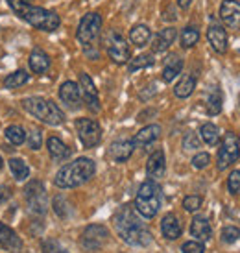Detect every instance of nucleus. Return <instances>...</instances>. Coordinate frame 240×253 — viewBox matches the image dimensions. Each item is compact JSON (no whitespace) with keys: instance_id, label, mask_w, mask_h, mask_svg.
Listing matches in <instances>:
<instances>
[{"instance_id":"obj_1","label":"nucleus","mask_w":240,"mask_h":253,"mask_svg":"<svg viewBox=\"0 0 240 253\" xmlns=\"http://www.w3.org/2000/svg\"><path fill=\"white\" fill-rule=\"evenodd\" d=\"M115 229L120 239L131 246H148L152 242V233L141 222L135 205L120 207V211L115 214Z\"/></svg>"},{"instance_id":"obj_2","label":"nucleus","mask_w":240,"mask_h":253,"mask_svg":"<svg viewBox=\"0 0 240 253\" xmlns=\"http://www.w3.org/2000/svg\"><path fill=\"white\" fill-rule=\"evenodd\" d=\"M9 7L15 11L17 17H21L22 21H26L37 30H44V32H54L59 28V17L54 11H48L44 7L32 6L24 0H7Z\"/></svg>"},{"instance_id":"obj_3","label":"nucleus","mask_w":240,"mask_h":253,"mask_svg":"<svg viewBox=\"0 0 240 253\" xmlns=\"http://www.w3.org/2000/svg\"><path fill=\"white\" fill-rule=\"evenodd\" d=\"M96 172V165L87 159V157H80L76 161L65 165L63 169L56 174V183L59 189H74L81 183L89 181Z\"/></svg>"},{"instance_id":"obj_4","label":"nucleus","mask_w":240,"mask_h":253,"mask_svg":"<svg viewBox=\"0 0 240 253\" xmlns=\"http://www.w3.org/2000/svg\"><path fill=\"white\" fill-rule=\"evenodd\" d=\"M22 107L32 115L36 117L37 120H41L48 126H59L63 124L65 115L59 107L52 102V100H46L42 96H30V98L22 100Z\"/></svg>"},{"instance_id":"obj_5","label":"nucleus","mask_w":240,"mask_h":253,"mask_svg":"<svg viewBox=\"0 0 240 253\" xmlns=\"http://www.w3.org/2000/svg\"><path fill=\"white\" fill-rule=\"evenodd\" d=\"M161 207V189L154 179H148L141 185L135 198V209L144 218H154Z\"/></svg>"},{"instance_id":"obj_6","label":"nucleus","mask_w":240,"mask_h":253,"mask_svg":"<svg viewBox=\"0 0 240 253\" xmlns=\"http://www.w3.org/2000/svg\"><path fill=\"white\" fill-rule=\"evenodd\" d=\"M240 155V139L233 131H227L220 142V150L216 155V167L218 170H226L233 165Z\"/></svg>"},{"instance_id":"obj_7","label":"nucleus","mask_w":240,"mask_h":253,"mask_svg":"<svg viewBox=\"0 0 240 253\" xmlns=\"http://www.w3.org/2000/svg\"><path fill=\"white\" fill-rule=\"evenodd\" d=\"M100 30H102V17L98 13H87L80 21L76 37L85 48H89V46H94V42L98 41Z\"/></svg>"},{"instance_id":"obj_8","label":"nucleus","mask_w":240,"mask_h":253,"mask_svg":"<svg viewBox=\"0 0 240 253\" xmlns=\"http://www.w3.org/2000/svg\"><path fill=\"white\" fill-rule=\"evenodd\" d=\"M24 196L28 202V207L32 212L37 214H44L48 209V196H46V190L42 187L41 181H32L26 185L24 189Z\"/></svg>"},{"instance_id":"obj_9","label":"nucleus","mask_w":240,"mask_h":253,"mask_svg":"<svg viewBox=\"0 0 240 253\" xmlns=\"http://www.w3.org/2000/svg\"><path fill=\"white\" fill-rule=\"evenodd\" d=\"M76 131H78L80 141L85 148H94L102 141V127L96 120L92 119L76 120Z\"/></svg>"},{"instance_id":"obj_10","label":"nucleus","mask_w":240,"mask_h":253,"mask_svg":"<svg viewBox=\"0 0 240 253\" xmlns=\"http://www.w3.org/2000/svg\"><path fill=\"white\" fill-rule=\"evenodd\" d=\"M107 240H109V231H107L104 225H89L87 229L83 231L81 235V246L87 250V252H96L100 248L106 244Z\"/></svg>"},{"instance_id":"obj_11","label":"nucleus","mask_w":240,"mask_h":253,"mask_svg":"<svg viewBox=\"0 0 240 253\" xmlns=\"http://www.w3.org/2000/svg\"><path fill=\"white\" fill-rule=\"evenodd\" d=\"M107 54L113 59L117 65H124L129 61V44L126 42V39L120 36L119 32H113L109 36V41H107Z\"/></svg>"},{"instance_id":"obj_12","label":"nucleus","mask_w":240,"mask_h":253,"mask_svg":"<svg viewBox=\"0 0 240 253\" xmlns=\"http://www.w3.org/2000/svg\"><path fill=\"white\" fill-rule=\"evenodd\" d=\"M78 87H80V94H81L83 102L87 104V107H89L92 113H98L100 111L98 91H96L94 82L91 80V76H89V74H85V72H81V74H80V85Z\"/></svg>"},{"instance_id":"obj_13","label":"nucleus","mask_w":240,"mask_h":253,"mask_svg":"<svg viewBox=\"0 0 240 253\" xmlns=\"http://www.w3.org/2000/svg\"><path fill=\"white\" fill-rule=\"evenodd\" d=\"M220 19L233 30L240 28V4L237 0H224L220 6Z\"/></svg>"},{"instance_id":"obj_14","label":"nucleus","mask_w":240,"mask_h":253,"mask_svg":"<svg viewBox=\"0 0 240 253\" xmlns=\"http://www.w3.org/2000/svg\"><path fill=\"white\" fill-rule=\"evenodd\" d=\"M59 98L69 109H78L81 106V94H80V87L74 82H65L59 87Z\"/></svg>"},{"instance_id":"obj_15","label":"nucleus","mask_w":240,"mask_h":253,"mask_svg":"<svg viewBox=\"0 0 240 253\" xmlns=\"http://www.w3.org/2000/svg\"><path fill=\"white\" fill-rule=\"evenodd\" d=\"M166 172V161H164V154L162 150H156L154 154L148 157V163H146V174H148L150 179H161Z\"/></svg>"},{"instance_id":"obj_16","label":"nucleus","mask_w":240,"mask_h":253,"mask_svg":"<svg viewBox=\"0 0 240 253\" xmlns=\"http://www.w3.org/2000/svg\"><path fill=\"white\" fill-rule=\"evenodd\" d=\"M207 39L214 52L226 54L227 52V32L220 24H211L207 30Z\"/></svg>"},{"instance_id":"obj_17","label":"nucleus","mask_w":240,"mask_h":253,"mask_svg":"<svg viewBox=\"0 0 240 253\" xmlns=\"http://www.w3.org/2000/svg\"><path fill=\"white\" fill-rule=\"evenodd\" d=\"M0 246L11 253L21 252L22 250V240L17 237V233H15L11 227H7V225L2 224V222H0Z\"/></svg>"},{"instance_id":"obj_18","label":"nucleus","mask_w":240,"mask_h":253,"mask_svg":"<svg viewBox=\"0 0 240 253\" xmlns=\"http://www.w3.org/2000/svg\"><path fill=\"white\" fill-rule=\"evenodd\" d=\"M177 37V32L176 28H164L161 30L159 34L156 36V39H154V42H152V50L156 52V54H161V52H166V50L170 48V44L176 41Z\"/></svg>"},{"instance_id":"obj_19","label":"nucleus","mask_w":240,"mask_h":253,"mask_svg":"<svg viewBox=\"0 0 240 253\" xmlns=\"http://www.w3.org/2000/svg\"><path fill=\"white\" fill-rule=\"evenodd\" d=\"M159 135H161V126L152 124V126L142 127L141 131L133 137L131 142H133V146H137V148H144V146H148V144H152L154 141H157Z\"/></svg>"},{"instance_id":"obj_20","label":"nucleus","mask_w":240,"mask_h":253,"mask_svg":"<svg viewBox=\"0 0 240 253\" xmlns=\"http://www.w3.org/2000/svg\"><path fill=\"white\" fill-rule=\"evenodd\" d=\"M46 148H48V154L50 157L54 159V161H65V159H69L72 154V150L67 144H65L61 139H57V137H50L48 141H46Z\"/></svg>"},{"instance_id":"obj_21","label":"nucleus","mask_w":240,"mask_h":253,"mask_svg":"<svg viewBox=\"0 0 240 253\" xmlns=\"http://www.w3.org/2000/svg\"><path fill=\"white\" fill-rule=\"evenodd\" d=\"M181 71H183V59H181L179 56H176V54H172V56H168L166 59H164L162 80H164L166 84H170L177 74H181Z\"/></svg>"},{"instance_id":"obj_22","label":"nucleus","mask_w":240,"mask_h":253,"mask_svg":"<svg viewBox=\"0 0 240 253\" xmlns=\"http://www.w3.org/2000/svg\"><path fill=\"white\" fill-rule=\"evenodd\" d=\"M133 148L135 146L131 141H117L111 144V148H109V155H111L117 163H124L131 157Z\"/></svg>"},{"instance_id":"obj_23","label":"nucleus","mask_w":240,"mask_h":253,"mask_svg":"<svg viewBox=\"0 0 240 253\" xmlns=\"http://www.w3.org/2000/svg\"><path fill=\"white\" fill-rule=\"evenodd\" d=\"M161 231L164 235V239L168 240H176L181 237V224H179L176 214H166V216L162 218Z\"/></svg>"},{"instance_id":"obj_24","label":"nucleus","mask_w":240,"mask_h":253,"mask_svg":"<svg viewBox=\"0 0 240 253\" xmlns=\"http://www.w3.org/2000/svg\"><path fill=\"white\" fill-rule=\"evenodd\" d=\"M191 235L198 240H209L212 235L211 224L205 216H196L191 224Z\"/></svg>"},{"instance_id":"obj_25","label":"nucleus","mask_w":240,"mask_h":253,"mask_svg":"<svg viewBox=\"0 0 240 253\" xmlns=\"http://www.w3.org/2000/svg\"><path fill=\"white\" fill-rule=\"evenodd\" d=\"M30 69L32 72H36V74H44V72L50 69V57L42 52V50H34L32 54H30Z\"/></svg>"},{"instance_id":"obj_26","label":"nucleus","mask_w":240,"mask_h":253,"mask_svg":"<svg viewBox=\"0 0 240 253\" xmlns=\"http://www.w3.org/2000/svg\"><path fill=\"white\" fill-rule=\"evenodd\" d=\"M196 89V78L191 76V74H187L179 80V84L176 85V89H174V94H176L177 98H189L192 92Z\"/></svg>"},{"instance_id":"obj_27","label":"nucleus","mask_w":240,"mask_h":253,"mask_svg":"<svg viewBox=\"0 0 240 253\" xmlns=\"http://www.w3.org/2000/svg\"><path fill=\"white\" fill-rule=\"evenodd\" d=\"M150 37H152V32H150V28L146 24H137V26H133L131 32H129V39H131V42L137 44V46H144V44L150 41Z\"/></svg>"},{"instance_id":"obj_28","label":"nucleus","mask_w":240,"mask_h":253,"mask_svg":"<svg viewBox=\"0 0 240 253\" xmlns=\"http://www.w3.org/2000/svg\"><path fill=\"white\" fill-rule=\"evenodd\" d=\"M200 133H201V139L205 141V144H209V146H216V144L220 142L218 127L214 126V124H211V122L203 124L201 129H200Z\"/></svg>"},{"instance_id":"obj_29","label":"nucleus","mask_w":240,"mask_h":253,"mask_svg":"<svg viewBox=\"0 0 240 253\" xmlns=\"http://www.w3.org/2000/svg\"><path fill=\"white\" fill-rule=\"evenodd\" d=\"M9 169H11L13 177L17 179V181H26V179H28L30 169H28V165L22 161V159H17V157L9 159Z\"/></svg>"},{"instance_id":"obj_30","label":"nucleus","mask_w":240,"mask_h":253,"mask_svg":"<svg viewBox=\"0 0 240 253\" xmlns=\"http://www.w3.org/2000/svg\"><path fill=\"white\" fill-rule=\"evenodd\" d=\"M179 41H181V46H183V48H192V46L200 41V32L194 28V26H187V28L181 32Z\"/></svg>"},{"instance_id":"obj_31","label":"nucleus","mask_w":240,"mask_h":253,"mask_svg":"<svg viewBox=\"0 0 240 253\" xmlns=\"http://www.w3.org/2000/svg\"><path fill=\"white\" fill-rule=\"evenodd\" d=\"M154 63H156V59H154V56H152V54H141V56H137L135 59H131V61H129V65H127V71L135 72V71H139V69L152 67Z\"/></svg>"},{"instance_id":"obj_32","label":"nucleus","mask_w":240,"mask_h":253,"mask_svg":"<svg viewBox=\"0 0 240 253\" xmlns=\"http://www.w3.org/2000/svg\"><path fill=\"white\" fill-rule=\"evenodd\" d=\"M28 80H30V76L26 71H15L13 74H9V76L4 80V85H6L7 89H17V87H21V85L26 84Z\"/></svg>"},{"instance_id":"obj_33","label":"nucleus","mask_w":240,"mask_h":253,"mask_svg":"<svg viewBox=\"0 0 240 253\" xmlns=\"http://www.w3.org/2000/svg\"><path fill=\"white\" fill-rule=\"evenodd\" d=\"M220 111H222V92L218 89H214L207 98V113L209 115H218Z\"/></svg>"},{"instance_id":"obj_34","label":"nucleus","mask_w":240,"mask_h":253,"mask_svg":"<svg viewBox=\"0 0 240 253\" xmlns=\"http://www.w3.org/2000/svg\"><path fill=\"white\" fill-rule=\"evenodd\" d=\"M6 139L11 144H22V142L26 141V131L21 126H9L6 129Z\"/></svg>"},{"instance_id":"obj_35","label":"nucleus","mask_w":240,"mask_h":253,"mask_svg":"<svg viewBox=\"0 0 240 253\" xmlns=\"http://www.w3.org/2000/svg\"><path fill=\"white\" fill-rule=\"evenodd\" d=\"M240 239V229L239 227H235V225H227L222 229V240L226 242V244H233L237 240Z\"/></svg>"},{"instance_id":"obj_36","label":"nucleus","mask_w":240,"mask_h":253,"mask_svg":"<svg viewBox=\"0 0 240 253\" xmlns=\"http://www.w3.org/2000/svg\"><path fill=\"white\" fill-rule=\"evenodd\" d=\"M42 253H69L57 240L46 239L42 240Z\"/></svg>"},{"instance_id":"obj_37","label":"nucleus","mask_w":240,"mask_h":253,"mask_svg":"<svg viewBox=\"0 0 240 253\" xmlns=\"http://www.w3.org/2000/svg\"><path fill=\"white\" fill-rule=\"evenodd\" d=\"M201 204H203V200H201L200 196H187L183 200V209L189 212H194L201 207Z\"/></svg>"},{"instance_id":"obj_38","label":"nucleus","mask_w":240,"mask_h":253,"mask_svg":"<svg viewBox=\"0 0 240 253\" xmlns=\"http://www.w3.org/2000/svg\"><path fill=\"white\" fill-rule=\"evenodd\" d=\"M227 189L231 194H239L240 192V170L231 172V176L227 179Z\"/></svg>"},{"instance_id":"obj_39","label":"nucleus","mask_w":240,"mask_h":253,"mask_svg":"<svg viewBox=\"0 0 240 253\" xmlns=\"http://www.w3.org/2000/svg\"><path fill=\"white\" fill-rule=\"evenodd\" d=\"M209 163H211V155L205 154V152H201V154L194 155V159H192V167H194V169H198V170H201V169H205Z\"/></svg>"},{"instance_id":"obj_40","label":"nucleus","mask_w":240,"mask_h":253,"mask_svg":"<svg viewBox=\"0 0 240 253\" xmlns=\"http://www.w3.org/2000/svg\"><path fill=\"white\" fill-rule=\"evenodd\" d=\"M181 252L183 253H205V246L201 244V242H194V240H191V242H185L183 246H181Z\"/></svg>"},{"instance_id":"obj_41","label":"nucleus","mask_w":240,"mask_h":253,"mask_svg":"<svg viewBox=\"0 0 240 253\" xmlns=\"http://www.w3.org/2000/svg\"><path fill=\"white\" fill-rule=\"evenodd\" d=\"M42 144V131H39V129H34L32 133H30V139H28V146L32 148V150H39Z\"/></svg>"},{"instance_id":"obj_42","label":"nucleus","mask_w":240,"mask_h":253,"mask_svg":"<svg viewBox=\"0 0 240 253\" xmlns=\"http://www.w3.org/2000/svg\"><path fill=\"white\" fill-rule=\"evenodd\" d=\"M183 148H185V150H196V148H200V139L196 137V133H187V135H185Z\"/></svg>"},{"instance_id":"obj_43","label":"nucleus","mask_w":240,"mask_h":253,"mask_svg":"<svg viewBox=\"0 0 240 253\" xmlns=\"http://www.w3.org/2000/svg\"><path fill=\"white\" fill-rule=\"evenodd\" d=\"M11 196V190L9 187H4V185H0V204H4L7 198Z\"/></svg>"},{"instance_id":"obj_44","label":"nucleus","mask_w":240,"mask_h":253,"mask_svg":"<svg viewBox=\"0 0 240 253\" xmlns=\"http://www.w3.org/2000/svg\"><path fill=\"white\" fill-rule=\"evenodd\" d=\"M176 2H177V6H179V7H183V9H187V7L191 6L192 0H176Z\"/></svg>"},{"instance_id":"obj_45","label":"nucleus","mask_w":240,"mask_h":253,"mask_svg":"<svg viewBox=\"0 0 240 253\" xmlns=\"http://www.w3.org/2000/svg\"><path fill=\"white\" fill-rule=\"evenodd\" d=\"M0 170H2V157H0Z\"/></svg>"}]
</instances>
